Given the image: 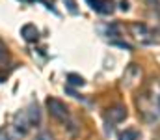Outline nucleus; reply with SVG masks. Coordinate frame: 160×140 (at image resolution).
<instances>
[{
  "label": "nucleus",
  "mask_w": 160,
  "mask_h": 140,
  "mask_svg": "<svg viewBox=\"0 0 160 140\" xmlns=\"http://www.w3.org/2000/svg\"><path fill=\"white\" fill-rule=\"evenodd\" d=\"M138 108L147 122L160 118V80H151L138 97Z\"/></svg>",
  "instance_id": "1"
},
{
  "label": "nucleus",
  "mask_w": 160,
  "mask_h": 140,
  "mask_svg": "<svg viewBox=\"0 0 160 140\" xmlns=\"http://www.w3.org/2000/svg\"><path fill=\"white\" fill-rule=\"evenodd\" d=\"M45 105H47V110L50 112V116L56 118L58 122H62V123L71 122L69 108H67V105H65L63 101H60V99H56V97H47Z\"/></svg>",
  "instance_id": "2"
},
{
  "label": "nucleus",
  "mask_w": 160,
  "mask_h": 140,
  "mask_svg": "<svg viewBox=\"0 0 160 140\" xmlns=\"http://www.w3.org/2000/svg\"><path fill=\"white\" fill-rule=\"evenodd\" d=\"M130 32H132V36L136 38V41H140L142 45H151V43L155 41L153 32H151L143 23H132V24H130Z\"/></svg>",
  "instance_id": "3"
},
{
  "label": "nucleus",
  "mask_w": 160,
  "mask_h": 140,
  "mask_svg": "<svg viewBox=\"0 0 160 140\" xmlns=\"http://www.w3.org/2000/svg\"><path fill=\"white\" fill-rule=\"evenodd\" d=\"M140 79H142V69H140L136 64H130V65L125 69V73H123L121 84H123L125 88H132V86H136V84L140 82Z\"/></svg>",
  "instance_id": "4"
},
{
  "label": "nucleus",
  "mask_w": 160,
  "mask_h": 140,
  "mask_svg": "<svg viewBox=\"0 0 160 140\" xmlns=\"http://www.w3.org/2000/svg\"><path fill=\"white\" fill-rule=\"evenodd\" d=\"M30 127H32V123H30V120H28V116H26V110L17 112L15 118H13V129H15L19 135H26Z\"/></svg>",
  "instance_id": "5"
},
{
  "label": "nucleus",
  "mask_w": 160,
  "mask_h": 140,
  "mask_svg": "<svg viewBox=\"0 0 160 140\" xmlns=\"http://www.w3.org/2000/svg\"><path fill=\"white\" fill-rule=\"evenodd\" d=\"M125 118H127V108L123 105H116V106L108 108V112H106V122L108 123H119Z\"/></svg>",
  "instance_id": "6"
},
{
  "label": "nucleus",
  "mask_w": 160,
  "mask_h": 140,
  "mask_svg": "<svg viewBox=\"0 0 160 140\" xmlns=\"http://www.w3.org/2000/svg\"><path fill=\"white\" fill-rule=\"evenodd\" d=\"M91 9H95L97 13H102V15H108L114 11V0H88Z\"/></svg>",
  "instance_id": "7"
},
{
  "label": "nucleus",
  "mask_w": 160,
  "mask_h": 140,
  "mask_svg": "<svg viewBox=\"0 0 160 140\" xmlns=\"http://www.w3.org/2000/svg\"><path fill=\"white\" fill-rule=\"evenodd\" d=\"M21 36L26 39V41H36L38 38H39V30L36 28V24H24L22 28H21Z\"/></svg>",
  "instance_id": "8"
},
{
  "label": "nucleus",
  "mask_w": 160,
  "mask_h": 140,
  "mask_svg": "<svg viewBox=\"0 0 160 140\" xmlns=\"http://www.w3.org/2000/svg\"><path fill=\"white\" fill-rule=\"evenodd\" d=\"M26 116H28V120H30V123H32V125L39 123V120H41L39 106H38V105H30V106L26 108Z\"/></svg>",
  "instance_id": "9"
},
{
  "label": "nucleus",
  "mask_w": 160,
  "mask_h": 140,
  "mask_svg": "<svg viewBox=\"0 0 160 140\" xmlns=\"http://www.w3.org/2000/svg\"><path fill=\"white\" fill-rule=\"evenodd\" d=\"M9 50H8V47H6V43L0 39V67L4 69V67H8L9 65Z\"/></svg>",
  "instance_id": "10"
},
{
  "label": "nucleus",
  "mask_w": 160,
  "mask_h": 140,
  "mask_svg": "<svg viewBox=\"0 0 160 140\" xmlns=\"http://www.w3.org/2000/svg\"><path fill=\"white\" fill-rule=\"evenodd\" d=\"M67 80H69L71 86H84V84H86V80H84L80 75H75V73H69V75H67Z\"/></svg>",
  "instance_id": "11"
},
{
  "label": "nucleus",
  "mask_w": 160,
  "mask_h": 140,
  "mask_svg": "<svg viewBox=\"0 0 160 140\" xmlns=\"http://www.w3.org/2000/svg\"><path fill=\"white\" fill-rule=\"evenodd\" d=\"M119 140H138V133L134 129H125L119 135Z\"/></svg>",
  "instance_id": "12"
},
{
  "label": "nucleus",
  "mask_w": 160,
  "mask_h": 140,
  "mask_svg": "<svg viewBox=\"0 0 160 140\" xmlns=\"http://www.w3.org/2000/svg\"><path fill=\"white\" fill-rule=\"evenodd\" d=\"M34 140H54V138H52V135H50V133L41 131L39 135H36V138H34Z\"/></svg>",
  "instance_id": "13"
},
{
  "label": "nucleus",
  "mask_w": 160,
  "mask_h": 140,
  "mask_svg": "<svg viewBox=\"0 0 160 140\" xmlns=\"http://www.w3.org/2000/svg\"><path fill=\"white\" fill-rule=\"evenodd\" d=\"M67 8H69V11H71L73 15L78 13V9H77V6H75V0H67Z\"/></svg>",
  "instance_id": "14"
},
{
  "label": "nucleus",
  "mask_w": 160,
  "mask_h": 140,
  "mask_svg": "<svg viewBox=\"0 0 160 140\" xmlns=\"http://www.w3.org/2000/svg\"><path fill=\"white\" fill-rule=\"evenodd\" d=\"M0 140H13V138H11L6 131H0Z\"/></svg>",
  "instance_id": "15"
},
{
  "label": "nucleus",
  "mask_w": 160,
  "mask_h": 140,
  "mask_svg": "<svg viewBox=\"0 0 160 140\" xmlns=\"http://www.w3.org/2000/svg\"><path fill=\"white\" fill-rule=\"evenodd\" d=\"M119 8L123 9V11H127V9H128V2H127V0H121V2H119Z\"/></svg>",
  "instance_id": "16"
},
{
  "label": "nucleus",
  "mask_w": 160,
  "mask_h": 140,
  "mask_svg": "<svg viewBox=\"0 0 160 140\" xmlns=\"http://www.w3.org/2000/svg\"><path fill=\"white\" fill-rule=\"evenodd\" d=\"M22 2H30V0H22Z\"/></svg>",
  "instance_id": "17"
}]
</instances>
